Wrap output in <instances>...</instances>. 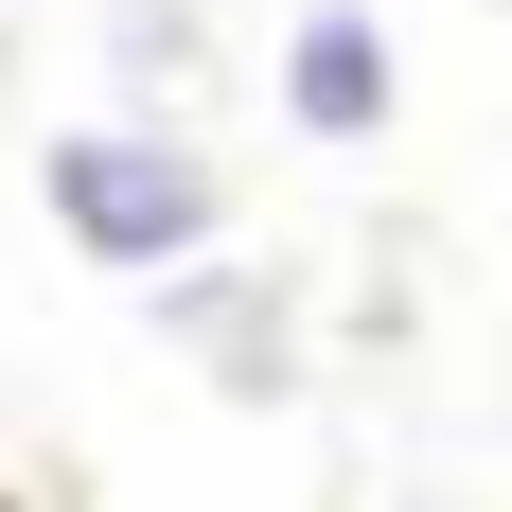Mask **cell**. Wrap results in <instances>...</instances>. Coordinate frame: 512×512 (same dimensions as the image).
Returning a JSON list of instances; mask_svg holds the SVG:
<instances>
[{"mask_svg": "<svg viewBox=\"0 0 512 512\" xmlns=\"http://www.w3.org/2000/svg\"><path fill=\"white\" fill-rule=\"evenodd\" d=\"M265 106H283V142L371 159L389 124H407V36H389V0H301L283 53H265Z\"/></svg>", "mask_w": 512, "mask_h": 512, "instance_id": "cell-3", "label": "cell"}, {"mask_svg": "<svg viewBox=\"0 0 512 512\" xmlns=\"http://www.w3.org/2000/svg\"><path fill=\"white\" fill-rule=\"evenodd\" d=\"M106 71H124V106H177L212 71V18L195 0H106Z\"/></svg>", "mask_w": 512, "mask_h": 512, "instance_id": "cell-4", "label": "cell"}, {"mask_svg": "<svg viewBox=\"0 0 512 512\" xmlns=\"http://www.w3.org/2000/svg\"><path fill=\"white\" fill-rule=\"evenodd\" d=\"M0 89H18V18H0Z\"/></svg>", "mask_w": 512, "mask_h": 512, "instance_id": "cell-5", "label": "cell"}, {"mask_svg": "<svg viewBox=\"0 0 512 512\" xmlns=\"http://www.w3.org/2000/svg\"><path fill=\"white\" fill-rule=\"evenodd\" d=\"M159 301V354L195 371V389H230V407H301V371H318V318H301V283L230 230L212 265H177V283H142Z\"/></svg>", "mask_w": 512, "mask_h": 512, "instance_id": "cell-2", "label": "cell"}, {"mask_svg": "<svg viewBox=\"0 0 512 512\" xmlns=\"http://www.w3.org/2000/svg\"><path fill=\"white\" fill-rule=\"evenodd\" d=\"M0 512H53V495H0Z\"/></svg>", "mask_w": 512, "mask_h": 512, "instance_id": "cell-6", "label": "cell"}, {"mask_svg": "<svg viewBox=\"0 0 512 512\" xmlns=\"http://www.w3.org/2000/svg\"><path fill=\"white\" fill-rule=\"evenodd\" d=\"M36 212H53V248L106 265V283H177V265H212L248 230L230 159H212L177 106H89V124H53L36 142Z\"/></svg>", "mask_w": 512, "mask_h": 512, "instance_id": "cell-1", "label": "cell"}]
</instances>
